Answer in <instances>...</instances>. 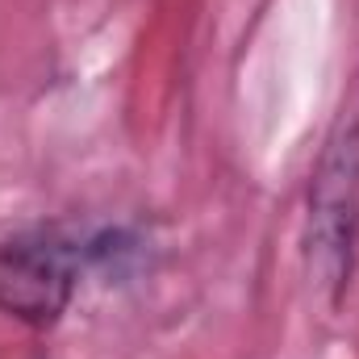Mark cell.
I'll return each instance as SVG.
<instances>
[{
  "mask_svg": "<svg viewBox=\"0 0 359 359\" xmlns=\"http://www.w3.org/2000/svg\"><path fill=\"white\" fill-rule=\"evenodd\" d=\"M100 247L63 230V226H34L0 243V313L25 326H55L76 288L80 271Z\"/></svg>",
  "mask_w": 359,
  "mask_h": 359,
  "instance_id": "1",
  "label": "cell"
},
{
  "mask_svg": "<svg viewBox=\"0 0 359 359\" xmlns=\"http://www.w3.org/2000/svg\"><path fill=\"white\" fill-rule=\"evenodd\" d=\"M359 209V138L351 134L347 147H339L318 180V196H313V238L318 247L330 255L326 276L334 288H343L347 271H351V243H355V213Z\"/></svg>",
  "mask_w": 359,
  "mask_h": 359,
  "instance_id": "2",
  "label": "cell"
}]
</instances>
